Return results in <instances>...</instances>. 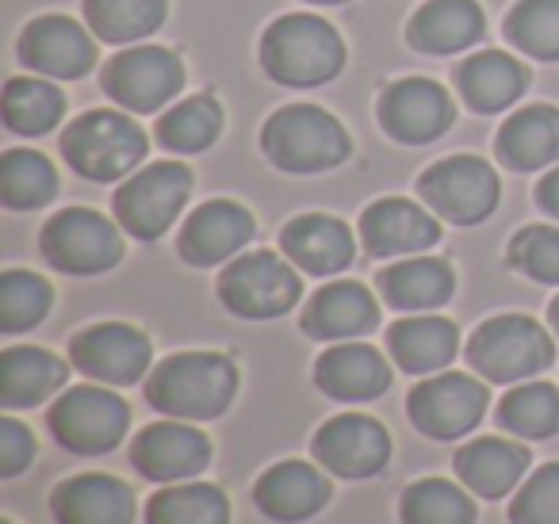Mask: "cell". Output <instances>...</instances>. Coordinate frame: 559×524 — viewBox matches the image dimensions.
Here are the masks:
<instances>
[{
  "label": "cell",
  "mask_w": 559,
  "mask_h": 524,
  "mask_svg": "<svg viewBox=\"0 0 559 524\" xmlns=\"http://www.w3.org/2000/svg\"><path fill=\"white\" fill-rule=\"evenodd\" d=\"M66 376H70V368L62 356L35 345H16L0 356V402H4V409L39 406L55 391H62Z\"/></svg>",
  "instance_id": "27"
},
{
  "label": "cell",
  "mask_w": 559,
  "mask_h": 524,
  "mask_svg": "<svg viewBox=\"0 0 559 524\" xmlns=\"http://www.w3.org/2000/svg\"><path fill=\"white\" fill-rule=\"evenodd\" d=\"M238 368L223 353H177L146 379V402L177 421H211L230 409Z\"/></svg>",
  "instance_id": "1"
},
{
  "label": "cell",
  "mask_w": 559,
  "mask_h": 524,
  "mask_svg": "<svg viewBox=\"0 0 559 524\" xmlns=\"http://www.w3.org/2000/svg\"><path fill=\"white\" fill-rule=\"evenodd\" d=\"M311 4H345V0H311Z\"/></svg>",
  "instance_id": "46"
},
{
  "label": "cell",
  "mask_w": 559,
  "mask_h": 524,
  "mask_svg": "<svg viewBox=\"0 0 559 524\" xmlns=\"http://www.w3.org/2000/svg\"><path fill=\"white\" fill-rule=\"evenodd\" d=\"M185 88V66L165 47L123 50L104 70V93L127 111H157Z\"/></svg>",
  "instance_id": "13"
},
{
  "label": "cell",
  "mask_w": 559,
  "mask_h": 524,
  "mask_svg": "<svg viewBox=\"0 0 559 524\" xmlns=\"http://www.w3.org/2000/svg\"><path fill=\"white\" fill-rule=\"evenodd\" d=\"M55 291L43 276L35 272L9 269L0 276V330L4 333H24L35 330L43 318L50 314Z\"/></svg>",
  "instance_id": "39"
},
{
  "label": "cell",
  "mask_w": 559,
  "mask_h": 524,
  "mask_svg": "<svg viewBox=\"0 0 559 524\" xmlns=\"http://www.w3.org/2000/svg\"><path fill=\"white\" fill-rule=\"evenodd\" d=\"M506 39L521 55L559 62V0H521L506 20Z\"/></svg>",
  "instance_id": "40"
},
{
  "label": "cell",
  "mask_w": 559,
  "mask_h": 524,
  "mask_svg": "<svg viewBox=\"0 0 559 524\" xmlns=\"http://www.w3.org/2000/svg\"><path fill=\"white\" fill-rule=\"evenodd\" d=\"M487 386L464 371H441L418 383L406 398L414 429L429 440H460L483 421L487 414Z\"/></svg>",
  "instance_id": "11"
},
{
  "label": "cell",
  "mask_w": 559,
  "mask_h": 524,
  "mask_svg": "<svg viewBox=\"0 0 559 524\" xmlns=\"http://www.w3.org/2000/svg\"><path fill=\"white\" fill-rule=\"evenodd\" d=\"M380 291L395 310L418 314V310L444 307L452 299V291H456V276H452L449 261L411 257V261H399L380 272Z\"/></svg>",
  "instance_id": "30"
},
{
  "label": "cell",
  "mask_w": 559,
  "mask_h": 524,
  "mask_svg": "<svg viewBox=\"0 0 559 524\" xmlns=\"http://www.w3.org/2000/svg\"><path fill=\"white\" fill-rule=\"evenodd\" d=\"M403 524H475V501L449 478H421L403 490Z\"/></svg>",
  "instance_id": "36"
},
{
  "label": "cell",
  "mask_w": 559,
  "mask_h": 524,
  "mask_svg": "<svg viewBox=\"0 0 559 524\" xmlns=\"http://www.w3.org/2000/svg\"><path fill=\"white\" fill-rule=\"evenodd\" d=\"M0 524H16V521H9V516H4V521H0Z\"/></svg>",
  "instance_id": "47"
},
{
  "label": "cell",
  "mask_w": 559,
  "mask_h": 524,
  "mask_svg": "<svg viewBox=\"0 0 559 524\" xmlns=\"http://www.w3.org/2000/svg\"><path fill=\"white\" fill-rule=\"evenodd\" d=\"M548 318H551V330L559 333V299H551V307H548Z\"/></svg>",
  "instance_id": "45"
},
{
  "label": "cell",
  "mask_w": 559,
  "mask_h": 524,
  "mask_svg": "<svg viewBox=\"0 0 559 524\" xmlns=\"http://www.w3.org/2000/svg\"><path fill=\"white\" fill-rule=\"evenodd\" d=\"M556 360L548 330L525 314H498L483 322L467 341V364L487 383H525Z\"/></svg>",
  "instance_id": "5"
},
{
  "label": "cell",
  "mask_w": 559,
  "mask_h": 524,
  "mask_svg": "<svg viewBox=\"0 0 559 524\" xmlns=\"http://www.w3.org/2000/svg\"><path fill=\"white\" fill-rule=\"evenodd\" d=\"M58 195V172L39 150H9L0 157V200L9 211L47 207Z\"/></svg>",
  "instance_id": "33"
},
{
  "label": "cell",
  "mask_w": 559,
  "mask_h": 524,
  "mask_svg": "<svg viewBox=\"0 0 559 524\" xmlns=\"http://www.w3.org/2000/svg\"><path fill=\"white\" fill-rule=\"evenodd\" d=\"M536 203H540V211H548L551 218H559V169H551L548 177L536 184Z\"/></svg>",
  "instance_id": "44"
},
{
  "label": "cell",
  "mask_w": 559,
  "mask_h": 524,
  "mask_svg": "<svg viewBox=\"0 0 559 524\" xmlns=\"http://www.w3.org/2000/svg\"><path fill=\"white\" fill-rule=\"evenodd\" d=\"M533 463L525 444H513L502 437H479L456 452V475L475 498L498 501L525 483V471Z\"/></svg>",
  "instance_id": "25"
},
{
  "label": "cell",
  "mask_w": 559,
  "mask_h": 524,
  "mask_svg": "<svg viewBox=\"0 0 559 524\" xmlns=\"http://www.w3.org/2000/svg\"><path fill=\"white\" fill-rule=\"evenodd\" d=\"M510 524H559V463H544L518 486L510 501Z\"/></svg>",
  "instance_id": "42"
},
{
  "label": "cell",
  "mask_w": 559,
  "mask_h": 524,
  "mask_svg": "<svg viewBox=\"0 0 559 524\" xmlns=\"http://www.w3.org/2000/svg\"><path fill=\"white\" fill-rule=\"evenodd\" d=\"M66 111V96L55 85L35 78H12L4 85V127L24 139H39V134L55 131L58 119Z\"/></svg>",
  "instance_id": "34"
},
{
  "label": "cell",
  "mask_w": 559,
  "mask_h": 524,
  "mask_svg": "<svg viewBox=\"0 0 559 524\" xmlns=\"http://www.w3.org/2000/svg\"><path fill=\"white\" fill-rule=\"evenodd\" d=\"M85 20L104 43H134L162 27L165 0H85Z\"/></svg>",
  "instance_id": "38"
},
{
  "label": "cell",
  "mask_w": 559,
  "mask_h": 524,
  "mask_svg": "<svg viewBox=\"0 0 559 524\" xmlns=\"http://www.w3.org/2000/svg\"><path fill=\"white\" fill-rule=\"evenodd\" d=\"M498 157L513 172H536L559 162V111L556 108H521L498 131Z\"/></svg>",
  "instance_id": "29"
},
{
  "label": "cell",
  "mask_w": 559,
  "mask_h": 524,
  "mask_svg": "<svg viewBox=\"0 0 559 524\" xmlns=\"http://www.w3.org/2000/svg\"><path fill=\"white\" fill-rule=\"evenodd\" d=\"M249 238H253V215L241 203L211 200L185 218L177 249L192 269H215L234 261Z\"/></svg>",
  "instance_id": "18"
},
{
  "label": "cell",
  "mask_w": 559,
  "mask_h": 524,
  "mask_svg": "<svg viewBox=\"0 0 559 524\" xmlns=\"http://www.w3.org/2000/svg\"><path fill=\"white\" fill-rule=\"evenodd\" d=\"M43 257L70 276H100L123 261V234L111 218L88 207H66L43 226Z\"/></svg>",
  "instance_id": "8"
},
{
  "label": "cell",
  "mask_w": 559,
  "mask_h": 524,
  "mask_svg": "<svg viewBox=\"0 0 559 524\" xmlns=\"http://www.w3.org/2000/svg\"><path fill=\"white\" fill-rule=\"evenodd\" d=\"M510 269L525 272L536 284H559V230L551 226H525L510 241Z\"/></svg>",
  "instance_id": "41"
},
{
  "label": "cell",
  "mask_w": 559,
  "mask_h": 524,
  "mask_svg": "<svg viewBox=\"0 0 559 524\" xmlns=\"http://www.w3.org/2000/svg\"><path fill=\"white\" fill-rule=\"evenodd\" d=\"M388 348L406 376H433V371H444L452 364L460 348V333L449 318L418 314L391 325Z\"/></svg>",
  "instance_id": "28"
},
{
  "label": "cell",
  "mask_w": 559,
  "mask_h": 524,
  "mask_svg": "<svg viewBox=\"0 0 559 524\" xmlns=\"http://www.w3.org/2000/svg\"><path fill=\"white\" fill-rule=\"evenodd\" d=\"M483 32H487V20L475 0H429L411 20L406 39L421 55H460L475 47Z\"/></svg>",
  "instance_id": "26"
},
{
  "label": "cell",
  "mask_w": 559,
  "mask_h": 524,
  "mask_svg": "<svg viewBox=\"0 0 559 524\" xmlns=\"http://www.w3.org/2000/svg\"><path fill=\"white\" fill-rule=\"evenodd\" d=\"M211 463V440L188 421H157L131 444V467L150 483H188Z\"/></svg>",
  "instance_id": "15"
},
{
  "label": "cell",
  "mask_w": 559,
  "mask_h": 524,
  "mask_svg": "<svg viewBox=\"0 0 559 524\" xmlns=\"http://www.w3.org/2000/svg\"><path fill=\"white\" fill-rule=\"evenodd\" d=\"M192 195V169L180 162H154L123 180L116 192V218L131 238L157 241Z\"/></svg>",
  "instance_id": "9"
},
{
  "label": "cell",
  "mask_w": 559,
  "mask_h": 524,
  "mask_svg": "<svg viewBox=\"0 0 559 524\" xmlns=\"http://www.w3.org/2000/svg\"><path fill=\"white\" fill-rule=\"evenodd\" d=\"M223 131V108L211 96H188L157 123V142L173 154H200Z\"/></svg>",
  "instance_id": "37"
},
{
  "label": "cell",
  "mask_w": 559,
  "mask_h": 524,
  "mask_svg": "<svg viewBox=\"0 0 559 524\" xmlns=\"http://www.w3.org/2000/svg\"><path fill=\"white\" fill-rule=\"evenodd\" d=\"M299 325L314 341H353L380 325V307H376L372 291L365 284L337 279V284H326L322 291L311 295Z\"/></svg>",
  "instance_id": "22"
},
{
  "label": "cell",
  "mask_w": 559,
  "mask_h": 524,
  "mask_svg": "<svg viewBox=\"0 0 559 524\" xmlns=\"http://www.w3.org/2000/svg\"><path fill=\"white\" fill-rule=\"evenodd\" d=\"M20 58L58 81H78L96 66V47L81 24L66 16H39L20 35Z\"/></svg>",
  "instance_id": "20"
},
{
  "label": "cell",
  "mask_w": 559,
  "mask_h": 524,
  "mask_svg": "<svg viewBox=\"0 0 559 524\" xmlns=\"http://www.w3.org/2000/svg\"><path fill=\"white\" fill-rule=\"evenodd\" d=\"M299 295H304L299 272L269 249L238 253L218 276V302L234 318H249V322H269V318L288 314L299 302Z\"/></svg>",
  "instance_id": "6"
},
{
  "label": "cell",
  "mask_w": 559,
  "mask_h": 524,
  "mask_svg": "<svg viewBox=\"0 0 559 524\" xmlns=\"http://www.w3.org/2000/svg\"><path fill=\"white\" fill-rule=\"evenodd\" d=\"M314 460L322 463L326 475L337 478H376L391 460V437L376 417L365 414H337L326 421L311 440Z\"/></svg>",
  "instance_id": "14"
},
{
  "label": "cell",
  "mask_w": 559,
  "mask_h": 524,
  "mask_svg": "<svg viewBox=\"0 0 559 524\" xmlns=\"http://www.w3.org/2000/svg\"><path fill=\"white\" fill-rule=\"evenodd\" d=\"M418 195L444 223L475 226L483 218H490V211L498 207V177L483 157H444V162L429 165L421 172Z\"/></svg>",
  "instance_id": "10"
},
{
  "label": "cell",
  "mask_w": 559,
  "mask_h": 524,
  "mask_svg": "<svg viewBox=\"0 0 559 524\" xmlns=\"http://www.w3.org/2000/svg\"><path fill=\"white\" fill-rule=\"evenodd\" d=\"M261 150L280 172H326L349 157V134L330 111L311 104H292L280 108L261 127Z\"/></svg>",
  "instance_id": "3"
},
{
  "label": "cell",
  "mask_w": 559,
  "mask_h": 524,
  "mask_svg": "<svg viewBox=\"0 0 559 524\" xmlns=\"http://www.w3.org/2000/svg\"><path fill=\"white\" fill-rule=\"evenodd\" d=\"M498 425L521 440H548L559 432V391L551 383H521L498 402Z\"/></svg>",
  "instance_id": "35"
},
{
  "label": "cell",
  "mask_w": 559,
  "mask_h": 524,
  "mask_svg": "<svg viewBox=\"0 0 559 524\" xmlns=\"http://www.w3.org/2000/svg\"><path fill=\"white\" fill-rule=\"evenodd\" d=\"M456 119V108H452V96L444 93L437 81L426 78H411L391 85L388 93L380 96V123L383 131L395 142H406V146H426V142H437Z\"/></svg>",
  "instance_id": "16"
},
{
  "label": "cell",
  "mask_w": 559,
  "mask_h": 524,
  "mask_svg": "<svg viewBox=\"0 0 559 524\" xmlns=\"http://www.w3.org/2000/svg\"><path fill=\"white\" fill-rule=\"evenodd\" d=\"M55 524H134V493L116 475H73L50 493Z\"/></svg>",
  "instance_id": "21"
},
{
  "label": "cell",
  "mask_w": 559,
  "mask_h": 524,
  "mask_svg": "<svg viewBox=\"0 0 559 524\" xmlns=\"http://www.w3.org/2000/svg\"><path fill=\"white\" fill-rule=\"evenodd\" d=\"M35 437L24 421L16 417H4L0 421V478H16L24 475L27 467L35 463Z\"/></svg>",
  "instance_id": "43"
},
{
  "label": "cell",
  "mask_w": 559,
  "mask_h": 524,
  "mask_svg": "<svg viewBox=\"0 0 559 524\" xmlns=\"http://www.w3.org/2000/svg\"><path fill=\"white\" fill-rule=\"evenodd\" d=\"M525 88H528V70L518 58L498 55V50L472 55L460 66V96H464L467 108L479 111V116L506 111Z\"/></svg>",
  "instance_id": "31"
},
{
  "label": "cell",
  "mask_w": 559,
  "mask_h": 524,
  "mask_svg": "<svg viewBox=\"0 0 559 524\" xmlns=\"http://www.w3.org/2000/svg\"><path fill=\"white\" fill-rule=\"evenodd\" d=\"M70 360L73 368L85 371L96 383L131 386L150 371L154 348H150L146 333L134 330V325L104 322V325H88V330H81L70 341Z\"/></svg>",
  "instance_id": "12"
},
{
  "label": "cell",
  "mask_w": 559,
  "mask_h": 524,
  "mask_svg": "<svg viewBox=\"0 0 559 524\" xmlns=\"http://www.w3.org/2000/svg\"><path fill=\"white\" fill-rule=\"evenodd\" d=\"M146 524H230V501L211 483H173L146 505Z\"/></svg>",
  "instance_id": "32"
},
{
  "label": "cell",
  "mask_w": 559,
  "mask_h": 524,
  "mask_svg": "<svg viewBox=\"0 0 559 524\" xmlns=\"http://www.w3.org/2000/svg\"><path fill=\"white\" fill-rule=\"evenodd\" d=\"M47 425L66 452L104 455L123 444L131 429V406L108 386H73L50 406Z\"/></svg>",
  "instance_id": "7"
},
{
  "label": "cell",
  "mask_w": 559,
  "mask_h": 524,
  "mask_svg": "<svg viewBox=\"0 0 559 524\" xmlns=\"http://www.w3.org/2000/svg\"><path fill=\"white\" fill-rule=\"evenodd\" d=\"M330 478L307 460H284L269 467L253 486V505L276 524H304L330 505Z\"/></svg>",
  "instance_id": "17"
},
{
  "label": "cell",
  "mask_w": 559,
  "mask_h": 524,
  "mask_svg": "<svg viewBox=\"0 0 559 524\" xmlns=\"http://www.w3.org/2000/svg\"><path fill=\"white\" fill-rule=\"evenodd\" d=\"M360 241L368 257H414L441 241V226L426 207L411 200H380L360 215Z\"/></svg>",
  "instance_id": "19"
},
{
  "label": "cell",
  "mask_w": 559,
  "mask_h": 524,
  "mask_svg": "<svg viewBox=\"0 0 559 524\" xmlns=\"http://www.w3.org/2000/svg\"><path fill=\"white\" fill-rule=\"evenodd\" d=\"M146 150V131L123 111H88L62 134V157L70 169L96 184L131 177Z\"/></svg>",
  "instance_id": "4"
},
{
  "label": "cell",
  "mask_w": 559,
  "mask_h": 524,
  "mask_svg": "<svg viewBox=\"0 0 559 524\" xmlns=\"http://www.w3.org/2000/svg\"><path fill=\"white\" fill-rule=\"evenodd\" d=\"M261 66L276 85L314 88L337 78L345 43L319 16H284L261 35Z\"/></svg>",
  "instance_id": "2"
},
{
  "label": "cell",
  "mask_w": 559,
  "mask_h": 524,
  "mask_svg": "<svg viewBox=\"0 0 559 524\" xmlns=\"http://www.w3.org/2000/svg\"><path fill=\"white\" fill-rule=\"evenodd\" d=\"M280 249L307 276H334L353 264V234L342 218L330 215H299L280 230Z\"/></svg>",
  "instance_id": "23"
},
{
  "label": "cell",
  "mask_w": 559,
  "mask_h": 524,
  "mask_svg": "<svg viewBox=\"0 0 559 524\" xmlns=\"http://www.w3.org/2000/svg\"><path fill=\"white\" fill-rule=\"evenodd\" d=\"M314 383L337 402H372L391 386V364L372 345H334L314 364Z\"/></svg>",
  "instance_id": "24"
}]
</instances>
